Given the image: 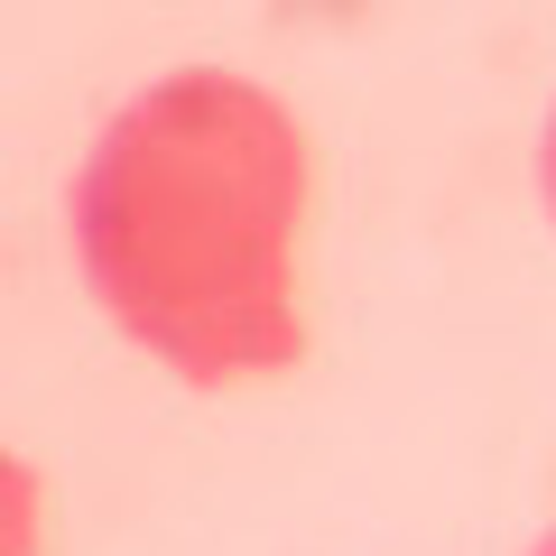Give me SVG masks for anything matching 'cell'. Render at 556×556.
Wrapping results in <instances>:
<instances>
[{"label":"cell","instance_id":"6da1fadb","mask_svg":"<svg viewBox=\"0 0 556 556\" xmlns=\"http://www.w3.org/2000/svg\"><path fill=\"white\" fill-rule=\"evenodd\" d=\"M306 159L298 112L251 75L186 65L130 93L75 167V260L93 306L195 390L306 362Z\"/></svg>","mask_w":556,"mask_h":556},{"label":"cell","instance_id":"7a4b0ae2","mask_svg":"<svg viewBox=\"0 0 556 556\" xmlns=\"http://www.w3.org/2000/svg\"><path fill=\"white\" fill-rule=\"evenodd\" d=\"M0 556H47V482L0 445Z\"/></svg>","mask_w":556,"mask_h":556},{"label":"cell","instance_id":"3957f363","mask_svg":"<svg viewBox=\"0 0 556 556\" xmlns=\"http://www.w3.org/2000/svg\"><path fill=\"white\" fill-rule=\"evenodd\" d=\"M538 186H547V214H556V112H547V149H538Z\"/></svg>","mask_w":556,"mask_h":556},{"label":"cell","instance_id":"277c9868","mask_svg":"<svg viewBox=\"0 0 556 556\" xmlns=\"http://www.w3.org/2000/svg\"><path fill=\"white\" fill-rule=\"evenodd\" d=\"M529 556H556V538H538V547H529Z\"/></svg>","mask_w":556,"mask_h":556}]
</instances>
